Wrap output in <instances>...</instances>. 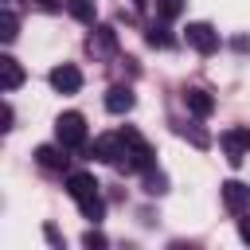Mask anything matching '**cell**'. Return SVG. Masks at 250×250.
I'll return each instance as SVG.
<instances>
[{
	"label": "cell",
	"mask_w": 250,
	"mask_h": 250,
	"mask_svg": "<svg viewBox=\"0 0 250 250\" xmlns=\"http://www.w3.org/2000/svg\"><path fill=\"white\" fill-rule=\"evenodd\" d=\"M180 12H184V0H156V16H160L164 23H168V20H176Z\"/></svg>",
	"instance_id": "18"
},
{
	"label": "cell",
	"mask_w": 250,
	"mask_h": 250,
	"mask_svg": "<svg viewBox=\"0 0 250 250\" xmlns=\"http://www.w3.org/2000/svg\"><path fill=\"white\" fill-rule=\"evenodd\" d=\"M55 141H59L62 148H82V145H86V117H82L78 109L59 113V121H55Z\"/></svg>",
	"instance_id": "3"
},
{
	"label": "cell",
	"mask_w": 250,
	"mask_h": 250,
	"mask_svg": "<svg viewBox=\"0 0 250 250\" xmlns=\"http://www.w3.org/2000/svg\"><path fill=\"white\" fill-rule=\"evenodd\" d=\"M145 39H148V47H172V35H168V27H164V20H160V23H152Z\"/></svg>",
	"instance_id": "17"
},
{
	"label": "cell",
	"mask_w": 250,
	"mask_h": 250,
	"mask_svg": "<svg viewBox=\"0 0 250 250\" xmlns=\"http://www.w3.org/2000/svg\"><path fill=\"white\" fill-rule=\"evenodd\" d=\"M62 4H66V12H70L78 23H94V16H98L94 0H62Z\"/></svg>",
	"instance_id": "14"
},
{
	"label": "cell",
	"mask_w": 250,
	"mask_h": 250,
	"mask_svg": "<svg viewBox=\"0 0 250 250\" xmlns=\"http://www.w3.org/2000/svg\"><path fill=\"white\" fill-rule=\"evenodd\" d=\"M82 246H90V250H102V246H105V234H102V230H94V227H90V230H86V234H82Z\"/></svg>",
	"instance_id": "19"
},
{
	"label": "cell",
	"mask_w": 250,
	"mask_h": 250,
	"mask_svg": "<svg viewBox=\"0 0 250 250\" xmlns=\"http://www.w3.org/2000/svg\"><path fill=\"white\" fill-rule=\"evenodd\" d=\"M133 102H137V98H133L129 86H109V90H105V109H109V113H129Z\"/></svg>",
	"instance_id": "12"
},
{
	"label": "cell",
	"mask_w": 250,
	"mask_h": 250,
	"mask_svg": "<svg viewBox=\"0 0 250 250\" xmlns=\"http://www.w3.org/2000/svg\"><path fill=\"white\" fill-rule=\"evenodd\" d=\"M47 82H51L59 94H78V90H82V70H78L74 62H62V66H55V70L47 74Z\"/></svg>",
	"instance_id": "6"
},
{
	"label": "cell",
	"mask_w": 250,
	"mask_h": 250,
	"mask_svg": "<svg viewBox=\"0 0 250 250\" xmlns=\"http://www.w3.org/2000/svg\"><path fill=\"white\" fill-rule=\"evenodd\" d=\"M27 4H35V8H43V12H55V8H59V0H27Z\"/></svg>",
	"instance_id": "24"
},
{
	"label": "cell",
	"mask_w": 250,
	"mask_h": 250,
	"mask_svg": "<svg viewBox=\"0 0 250 250\" xmlns=\"http://www.w3.org/2000/svg\"><path fill=\"white\" fill-rule=\"evenodd\" d=\"M66 191H70V199L78 203V211L86 215V219H102L105 215V203H102V195H98V180L90 176V172H70L66 176Z\"/></svg>",
	"instance_id": "2"
},
{
	"label": "cell",
	"mask_w": 250,
	"mask_h": 250,
	"mask_svg": "<svg viewBox=\"0 0 250 250\" xmlns=\"http://www.w3.org/2000/svg\"><path fill=\"white\" fill-rule=\"evenodd\" d=\"M184 39H188V47L191 51H199V55H215L219 51V31L211 27V23H188V31H184Z\"/></svg>",
	"instance_id": "4"
},
{
	"label": "cell",
	"mask_w": 250,
	"mask_h": 250,
	"mask_svg": "<svg viewBox=\"0 0 250 250\" xmlns=\"http://www.w3.org/2000/svg\"><path fill=\"white\" fill-rule=\"evenodd\" d=\"M223 203H227L234 215L250 211V184H242V180H227V184H223Z\"/></svg>",
	"instance_id": "8"
},
{
	"label": "cell",
	"mask_w": 250,
	"mask_h": 250,
	"mask_svg": "<svg viewBox=\"0 0 250 250\" xmlns=\"http://www.w3.org/2000/svg\"><path fill=\"white\" fill-rule=\"evenodd\" d=\"M180 133L184 137H191V145H199V148H207L211 141H207V133H199V129H188V125H180Z\"/></svg>",
	"instance_id": "20"
},
{
	"label": "cell",
	"mask_w": 250,
	"mask_h": 250,
	"mask_svg": "<svg viewBox=\"0 0 250 250\" xmlns=\"http://www.w3.org/2000/svg\"><path fill=\"white\" fill-rule=\"evenodd\" d=\"M0 86H4L8 94L23 86V66H20L12 55H0Z\"/></svg>",
	"instance_id": "11"
},
{
	"label": "cell",
	"mask_w": 250,
	"mask_h": 250,
	"mask_svg": "<svg viewBox=\"0 0 250 250\" xmlns=\"http://www.w3.org/2000/svg\"><path fill=\"white\" fill-rule=\"evenodd\" d=\"M90 156H94V160H105V164H117V160H121V133H102V137H94Z\"/></svg>",
	"instance_id": "7"
},
{
	"label": "cell",
	"mask_w": 250,
	"mask_h": 250,
	"mask_svg": "<svg viewBox=\"0 0 250 250\" xmlns=\"http://www.w3.org/2000/svg\"><path fill=\"white\" fill-rule=\"evenodd\" d=\"M90 51H102V55L117 51V35H113V27H94V35H90Z\"/></svg>",
	"instance_id": "13"
},
{
	"label": "cell",
	"mask_w": 250,
	"mask_h": 250,
	"mask_svg": "<svg viewBox=\"0 0 250 250\" xmlns=\"http://www.w3.org/2000/svg\"><path fill=\"white\" fill-rule=\"evenodd\" d=\"M219 145H223L227 160L238 168V164L246 160V148H250V129H227V133L219 137Z\"/></svg>",
	"instance_id": "5"
},
{
	"label": "cell",
	"mask_w": 250,
	"mask_h": 250,
	"mask_svg": "<svg viewBox=\"0 0 250 250\" xmlns=\"http://www.w3.org/2000/svg\"><path fill=\"white\" fill-rule=\"evenodd\" d=\"M152 160H156V156H152V145H148L133 125H125V129H121V160H117L113 168H117V172H148Z\"/></svg>",
	"instance_id": "1"
},
{
	"label": "cell",
	"mask_w": 250,
	"mask_h": 250,
	"mask_svg": "<svg viewBox=\"0 0 250 250\" xmlns=\"http://www.w3.org/2000/svg\"><path fill=\"white\" fill-rule=\"evenodd\" d=\"M184 105H188V113H195V117H211L215 98H211L207 90H199V86H188V90H184Z\"/></svg>",
	"instance_id": "10"
},
{
	"label": "cell",
	"mask_w": 250,
	"mask_h": 250,
	"mask_svg": "<svg viewBox=\"0 0 250 250\" xmlns=\"http://www.w3.org/2000/svg\"><path fill=\"white\" fill-rule=\"evenodd\" d=\"M62 152H66V148H62L59 141H55V145H39V148H35V164H39L43 172H62L66 160H70V156H62Z\"/></svg>",
	"instance_id": "9"
},
{
	"label": "cell",
	"mask_w": 250,
	"mask_h": 250,
	"mask_svg": "<svg viewBox=\"0 0 250 250\" xmlns=\"http://www.w3.org/2000/svg\"><path fill=\"white\" fill-rule=\"evenodd\" d=\"M238 238L250 242V211H242V219H238Z\"/></svg>",
	"instance_id": "21"
},
{
	"label": "cell",
	"mask_w": 250,
	"mask_h": 250,
	"mask_svg": "<svg viewBox=\"0 0 250 250\" xmlns=\"http://www.w3.org/2000/svg\"><path fill=\"white\" fill-rule=\"evenodd\" d=\"M0 121H4L0 129H12V121H16V113H12V105H4V109H0Z\"/></svg>",
	"instance_id": "22"
},
{
	"label": "cell",
	"mask_w": 250,
	"mask_h": 250,
	"mask_svg": "<svg viewBox=\"0 0 250 250\" xmlns=\"http://www.w3.org/2000/svg\"><path fill=\"white\" fill-rule=\"evenodd\" d=\"M43 234H47V242H51V246H62V234H59L55 227H43Z\"/></svg>",
	"instance_id": "23"
},
{
	"label": "cell",
	"mask_w": 250,
	"mask_h": 250,
	"mask_svg": "<svg viewBox=\"0 0 250 250\" xmlns=\"http://www.w3.org/2000/svg\"><path fill=\"white\" fill-rule=\"evenodd\" d=\"M16 35H20V20H16V12H8V8H4V12H0V39H4V43H12Z\"/></svg>",
	"instance_id": "16"
},
{
	"label": "cell",
	"mask_w": 250,
	"mask_h": 250,
	"mask_svg": "<svg viewBox=\"0 0 250 250\" xmlns=\"http://www.w3.org/2000/svg\"><path fill=\"white\" fill-rule=\"evenodd\" d=\"M168 191V176L160 168H148L145 172V195H164Z\"/></svg>",
	"instance_id": "15"
}]
</instances>
